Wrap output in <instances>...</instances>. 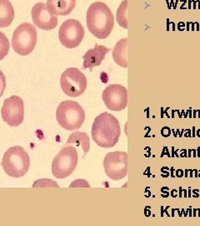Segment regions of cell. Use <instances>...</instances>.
Here are the masks:
<instances>
[{"label":"cell","instance_id":"6da1fadb","mask_svg":"<svg viewBox=\"0 0 200 226\" xmlns=\"http://www.w3.org/2000/svg\"><path fill=\"white\" fill-rule=\"evenodd\" d=\"M91 132L93 140L100 148H113L121 134L119 121L112 114L103 112L95 118Z\"/></svg>","mask_w":200,"mask_h":226},{"label":"cell","instance_id":"7a4b0ae2","mask_svg":"<svg viewBox=\"0 0 200 226\" xmlns=\"http://www.w3.org/2000/svg\"><path fill=\"white\" fill-rule=\"evenodd\" d=\"M86 23L94 36L104 39L109 36L114 27V17L106 3L95 2L88 9Z\"/></svg>","mask_w":200,"mask_h":226},{"label":"cell","instance_id":"3957f363","mask_svg":"<svg viewBox=\"0 0 200 226\" xmlns=\"http://www.w3.org/2000/svg\"><path fill=\"white\" fill-rule=\"evenodd\" d=\"M1 165L9 176L21 178L29 171L30 158L23 148L19 146L12 147L5 152Z\"/></svg>","mask_w":200,"mask_h":226},{"label":"cell","instance_id":"277c9868","mask_svg":"<svg viewBox=\"0 0 200 226\" xmlns=\"http://www.w3.org/2000/svg\"><path fill=\"white\" fill-rule=\"evenodd\" d=\"M56 118L62 127L74 131L82 127L85 120V112L77 102L64 101L58 105Z\"/></svg>","mask_w":200,"mask_h":226},{"label":"cell","instance_id":"5b68a950","mask_svg":"<svg viewBox=\"0 0 200 226\" xmlns=\"http://www.w3.org/2000/svg\"><path fill=\"white\" fill-rule=\"evenodd\" d=\"M37 43V30L32 23H23L14 30L12 39L13 50L19 56H28L33 51Z\"/></svg>","mask_w":200,"mask_h":226},{"label":"cell","instance_id":"8992f818","mask_svg":"<svg viewBox=\"0 0 200 226\" xmlns=\"http://www.w3.org/2000/svg\"><path fill=\"white\" fill-rule=\"evenodd\" d=\"M78 154L74 147H65L58 152L52 163V174L57 178L68 177L77 167Z\"/></svg>","mask_w":200,"mask_h":226},{"label":"cell","instance_id":"52a82bcc","mask_svg":"<svg viewBox=\"0 0 200 226\" xmlns=\"http://www.w3.org/2000/svg\"><path fill=\"white\" fill-rule=\"evenodd\" d=\"M60 85L63 91L70 97L84 94L87 88V78L78 68H68L62 74Z\"/></svg>","mask_w":200,"mask_h":226},{"label":"cell","instance_id":"ba28073f","mask_svg":"<svg viewBox=\"0 0 200 226\" xmlns=\"http://www.w3.org/2000/svg\"><path fill=\"white\" fill-rule=\"evenodd\" d=\"M103 167L107 176L114 181L123 179L128 173V154L125 152H112L103 159Z\"/></svg>","mask_w":200,"mask_h":226},{"label":"cell","instance_id":"9c48e42d","mask_svg":"<svg viewBox=\"0 0 200 226\" xmlns=\"http://www.w3.org/2000/svg\"><path fill=\"white\" fill-rule=\"evenodd\" d=\"M84 28L76 20H68L62 23L58 30V39L63 45L74 49L79 45L84 39Z\"/></svg>","mask_w":200,"mask_h":226},{"label":"cell","instance_id":"30bf717a","mask_svg":"<svg viewBox=\"0 0 200 226\" xmlns=\"http://www.w3.org/2000/svg\"><path fill=\"white\" fill-rule=\"evenodd\" d=\"M1 114L3 121L10 127H18L23 121L24 105L22 98L18 95H12L3 102L1 109Z\"/></svg>","mask_w":200,"mask_h":226},{"label":"cell","instance_id":"8fae6325","mask_svg":"<svg viewBox=\"0 0 200 226\" xmlns=\"http://www.w3.org/2000/svg\"><path fill=\"white\" fill-rule=\"evenodd\" d=\"M102 98L108 109L120 112L128 105V91L126 87L119 84L110 85L103 90Z\"/></svg>","mask_w":200,"mask_h":226},{"label":"cell","instance_id":"7c38bea8","mask_svg":"<svg viewBox=\"0 0 200 226\" xmlns=\"http://www.w3.org/2000/svg\"><path fill=\"white\" fill-rule=\"evenodd\" d=\"M31 13L33 23L39 29L51 30L57 27L58 17L48 9L45 3H37L34 4Z\"/></svg>","mask_w":200,"mask_h":226},{"label":"cell","instance_id":"4fadbf2b","mask_svg":"<svg viewBox=\"0 0 200 226\" xmlns=\"http://www.w3.org/2000/svg\"><path fill=\"white\" fill-rule=\"evenodd\" d=\"M110 51L109 48L95 44V47L88 50L83 56L84 59V69L93 70L94 67L99 66L103 61L107 53Z\"/></svg>","mask_w":200,"mask_h":226},{"label":"cell","instance_id":"5bb4252c","mask_svg":"<svg viewBox=\"0 0 200 226\" xmlns=\"http://www.w3.org/2000/svg\"><path fill=\"white\" fill-rule=\"evenodd\" d=\"M76 0H47L46 6L54 15H68L74 9Z\"/></svg>","mask_w":200,"mask_h":226},{"label":"cell","instance_id":"9a60e30c","mask_svg":"<svg viewBox=\"0 0 200 226\" xmlns=\"http://www.w3.org/2000/svg\"><path fill=\"white\" fill-rule=\"evenodd\" d=\"M127 44H128V39L126 38L120 39L117 42L113 49V59L114 62L123 68L128 67Z\"/></svg>","mask_w":200,"mask_h":226},{"label":"cell","instance_id":"2e32d148","mask_svg":"<svg viewBox=\"0 0 200 226\" xmlns=\"http://www.w3.org/2000/svg\"><path fill=\"white\" fill-rule=\"evenodd\" d=\"M14 19V9L9 0H0V28L9 26Z\"/></svg>","mask_w":200,"mask_h":226},{"label":"cell","instance_id":"e0dca14e","mask_svg":"<svg viewBox=\"0 0 200 226\" xmlns=\"http://www.w3.org/2000/svg\"><path fill=\"white\" fill-rule=\"evenodd\" d=\"M89 141L90 140H89V137L88 136V134L84 133V132H80V131H74L68 137L66 144L74 143V144H77L78 146L81 145L84 149V155H85L88 152L89 148H90V142Z\"/></svg>","mask_w":200,"mask_h":226},{"label":"cell","instance_id":"ac0fdd59","mask_svg":"<svg viewBox=\"0 0 200 226\" xmlns=\"http://www.w3.org/2000/svg\"><path fill=\"white\" fill-rule=\"evenodd\" d=\"M127 7L128 0H123L120 3L119 9L117 10L116 19L117 22L123 29H128V19H127Z\"/></svg>","mask_w":200,"mask_h":226},{"label":"cell","instance_id":"d6986e66","mask_svg":"<svg viewBox=\"0 0 200 226\" xmlns=\"http://www.w3.org/2000/svg\"><path fill=\"white\" fill-rule=\"evenodd\" d=\"M10 44L9 39L3 32H0V60L3 59L9 54Z\"/></svg>","mask_w":200,"mask_h":226},{"label":"cell","instance_id":"ffe728a7","mask_svg":"<svg viewBox=\"0 0 200 226\" xmlns=\"http://www.w3.org/2000/svg\"><path fill=\"white\" fill-rule=\"evenodd\" d=\"M5 88H6V78L3 71L0 70V97L3 95Z\"/></svg>","mask_w":200,"mask_h":226},{"label":"cell","instance_id":"44dd1931","mask_svg":"<svg viewBox=\"0 0 200 226\" xmlns=\"http://www.w3.org/2000/svg\"><path fill=\"white\" fill-rule=\"evenodd\" d=\"M88 187L90 188V185L88 184L87 181L84 180V179H77L75 180L74 183H72L71 185H70V188L72 187Z\"/></svg>","mask_w":200,"mask_h":226}]
</instances>
